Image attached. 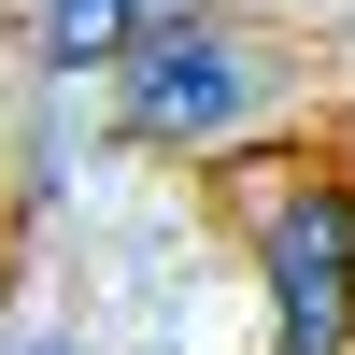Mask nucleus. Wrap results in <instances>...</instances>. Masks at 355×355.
I'll use <instances>...</instances> for the list:
<instances>
[{"mask_svg":"<svg viewBox=\"0 0 355 355\" xmlns=\"http://www.w3.org/2000/svg\"><path fill=\"white\" fill-rule=\"evenodd\" d=\"M299 100H313V57L270 43L256 15H214V0L157 15L128 43V71H114V128L157 142V157H242V142L284 128Z\"/></svg>","mask_w":355,"mask_h":355,"instance_id":"obj_1","label":"nucleus"},{"mask_svg":"<svg viewBox=\"0 0 355 355\" xmlns=\"http://www.w3.org/2000/svg\"><path fill=\"white\" fill-rule=\"evenodd\" d=\"M242 242H256V284H270V341L284 355H355V171L256 157Z\"/></svg>","mask_w":355,"mask_h":355,"instance_id":"obj_2","label":"nucleus"},{"mask_svg":"<svg viewBox=\"0 0 355 355\" xmlns=\"http://www.w3.org/2000/svg\"><path fill=\"white\" fill-rule=\"evenodd\" d=\"M142 28H157V15H128V0H28V57H43L57 85H71V71H100V85H114Z\"/></svg>","mask_w":355,"mask_h":355,"instance_id":"obj_3","label":"nucleus"},{"mask_svg":"<svg viewBox=\"0 0 355 355\" xmlns=\"http://www.w3.org/2000/svg\"><path fill=\"white\" fill-rule=\"evenodd\" d=\"M128 15H185V0H128Z\"/></svg>","mask_w":355,"mask_h":355,"instance_id":"obj_4","label":"nucleus"},{"mask_svg":"<svg viewBox=\"0 0 355 355\" xmlns=\"http://www.w3.org/2000/svg\"><path fill=\"white\" fill-rule=\"evenodd\" d=\"M28 355H71V341H28Z\"/></svg>","mask_w":355,"mask_h":355,"instance_id":"obj_5","label":"nucleus"}]
</instances>
